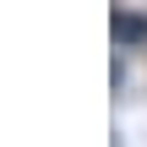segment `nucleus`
<instances>
[{"mask_svg":"<svg viewBox=\"0 0 147 147\" xmlns=\"http://www.w3.org/2000/svg\"><path fill=\"white\" fill-rule=\"evenodd\" d=\"M109 33H115V44H120V49H131V44H147V16L125 11V5H115V11H109Z\"/></svg>","mask_w":147,"mask_h":147,"instance_id":"1","label":"nucleus"}]
</instances>
